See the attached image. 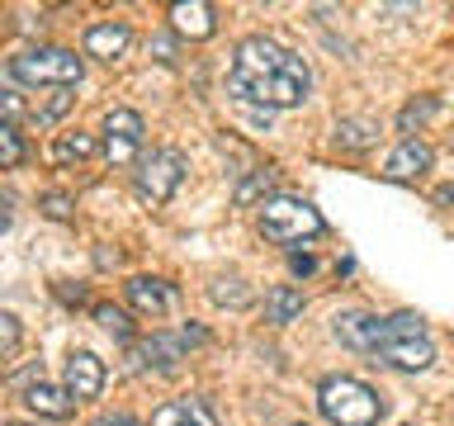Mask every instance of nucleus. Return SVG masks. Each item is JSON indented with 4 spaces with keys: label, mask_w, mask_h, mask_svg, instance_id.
I'll list each match as a JSON object with an SVG mask.
<instances>
[{
    "label": "nucleus",
    "mask_w": 454,
    "mask_h": 426,
    "mask_svg": "<svg viewBox=\"0 0 454 426\" xmlns=\"http://www.w3.org/2000/svg\"><path fill=\"white\" fill-rule=\"evenodd\" d=\"M312 91V71L303 57L279 48L275 38H241L232 52V95L270 109H298Z\"/></svg>",
    "instance_id": "f257e3e1"
},
{
    "label": "nucleus",
    "mask_w": 454,
    "mask_h": 426,
    "mask_svg": "<svg viewBox=\"0 0 454 426\" xmlns=\"http://www.w3.org/2000/svg\"><path fill=\"white\" fill-rule=\"evenodd\" d=\"M317 403H322V417L332 426H374L379 412H383L379 393L369 389V383H360V379H346V375L326 379Z\"/></svg>",
    "instance_id": "f03ea898"
},
{
    "label": "nucleus",
    "mask_w": 454,
    "mask_h": 426,
    "mask_svg": "<svg viewBox=\"0 0 454 426\" xmlns=\"http://www.w3.org/2000/svg\"><path fill=\"white\" fill-rule=\"evenodd\" d=\"M14 81L24 85H48V91H71L81 76H85V62L67 48H24L20 57L10 62Z\"/></svg>",
    "instance_id": "7ed1b4c3"
},
{
    "label": "nucleus",
    "mask_w": 454,
    "mask_h": 426,
    "mask_svg": "<svg viewBox=\"0 0 454 426\" xmlns=\"http://www.w3.org/2000/svg\"><path fill=\"white\" fill-rule=\"evenodd\" d=\"M322 213L308 204V199H294V194H279V199H265L261 204V233L265 241L275 247H294L303 237H317L322 233Z\"/></svg>",
    "instance_id": "20e7f679"
},
{
    "label": "nucleus",
    "mask_w": 454,
    "mask_h": 426,
    "mask_svg": "<svg viewBox=\"0 0 454 426\" xmlns=\"http://www.w3.org/2000/svg\"><path fill=\"white\" fill-rule=\"evenodd\" d=\"M431 360H435V346L421 332V318H411V312L388 318V341L379 346V365L403 369V375H421V369H431Z\"/></svg>",
    "instance_id": "39448f33"
},
{
    "label": "nucleus",
    "mask_w": 454,
    "mask_h": 426,
    "mask_svg": "<svg viewBox=\"0 0 454 426\" xmlns=\"http://www.w3.org/2000/svg\"><path fill=\"white\" fill-rule=\"evenodd\" d=\"M180 180H184V156L176 147H161V152H152L147 162L137 166V176H133V190L142 204H152V209H161L176 199L180 190Z\"/></svg>",
    "instance_id": "423d86ee"
},
{
    "label": "nucleus",
    "mask_w": 454,
    "mask_h": 426,
    "mask_svg": "<svg viewBox=\"0 0 454 426\" xmlns=\"http://www.w3.org/2000/svg\"><path fill=\"white\" fill-rule=\"evenodd\" d=\"M142 152V114L137 109H109L105 119V156L114 166H128Z\"/></svg>",
    "instance_id": "0eeeda50"
},
{
    "label": "nucleus",
    "mask_w": 454,
    "mask_h": 426,
    "mask_svg": "<svg viewBox=\"0 0 454 426\" xmlns=\"http://www.w3.org/2000/svg\"><path fill=\"white\" fill-rule=\"evenodd\" d=\"M336 336H340V346H350L360 355H379V346L388 341V318H374V312H340Z\"/></svg>",
    "instance_id": "6e6552de"
},
{
    "label": "nucleus",
    "mask_w": 454,
    "mask_h": 426,
    "mask_svg": "<svg viewBox=\"0 0 454 426\" xmlns=\"http://www.w3.org/2000/svg\"><path fill=\"white\" fill-rule=\"evenodd\" d=\"M99 389H105V365H99V355L95 351H71V360H67L71 403H90V398H99Z\"/></svg>",
    "instance_id": "1a4fd4ad"
},
{
    "label": "nucleus",
    "mask_w": 454,
    "mask_h": 426,
    "mask_svg": "<svg viewBox=\"0 0 454 426\" xmlns=\"http://www.w3.org/2000/svg\"><path fill=\"white\" fill-rule=\"evenodd\" d=\"M133 43V28L123 20H99L85 28V57H99V62H119Z\"/></svg>",
    "instance_id": "9d476101"
},
{
    "label": "nucleus",
    "mask_w": 454,
    "mask_h": 426,
    "mask_svg": "<svg viewBox=\"0 0 454 426\" xmlns=\"http://www.w3.org/2000/svg\"><path fill=\"white\" fill-rule=\"evenodd\" d=\"M180 360H184V341L166 336V332H156V336H147V341L133 346V365L137 369H176Z\"/></svg>",
    "instance_id": "9b49d317"
},
{
    "label": "nucleus",
    "mask_w": 454,
    "mask_h": 426,
    "mask_svg": "<svg viewBox=\"0 0 454 426\" xmlns=\"http://www.w3.org/2000/svg\"><path fill=\"white\" fill-rule=\"evenodd\" d=\"M152 426H218L204 398H170L152 412Z\"/></svg>",
    "instance_id": "f8f14e48"
},
{
    "label": "nucleus",
    "mask_w": 454,
    "mask_h": 426,
    "mask_svg": "<svg viewBox=\"0 0 454 426\" xmlns=\"http://www.w3.org/2000/svg\"><path fill=\"white\" fill-rule=\"evenodd\" d=\"M431 170V147L417 138H407V142H397V152L388 156V166H383V176L388 180H417Z\"/></svg>",
    "instance_id": "ddd939ff"
},
{
    "label": "nucleus",
    "mask_w": 454,
    "mask_h": 426,
    "mask_svg": "<svg viewBox=\"0 0 454 426\" xmlns=\"http://www.w3.org/2000/svg\"><path fill=\"white\" fill-rule=\"evenodd\" d=\"M128 304H133V312H142V318H161V312L170 308V284L152 280V275H137L128 280Z\"/></svg>",
    "instance_id": "4468645a"
},
{
    "label": "nucleus",
    "mask_w": 454,
    "mask_h": 426,
    "mask_svg": "<svg viewBox=\"0 0 454 426\" xmlns=\"http://www.w3.org/2000/svg\"><path fill=\"white\" fill-rule=\"evenodd\" d=\"M170 24H176V34H184V38H208L213 28H218L213 5H204V0H176V5H170Z\"/></svg>",
    "instance_id": "2eb2a0df"
},
{
    "label": "nucleus",
    "mask_w": 454,
    "mask_h": 426,
    "mask_svg": "<svg viewBox=\"0 0 454 426\" xmlns=\"http://www.w3.org/2000/svg\"><path fill=\"white\" fill-rule=\"evenodd\" d=\"M24 403L34 407L38 417H48V422H62L67 412L76 407V403H71V393H67V389H57V383H43V379H38V383H28Z\"/></svg>",
    "instance_id": "dca6fc26"
},
{
    "label": "nucleus",
    "mask_w": 454,
    "mask_h": 426,
    "mask_svg": "<svg viewBox=\"0 0 454 426\" xmlns=\"http://www.w3.org/2000/svg\"><path fill=\"white\" fill-rule=\"evenodd\" d=\"M298 312H303V294L289 289V284H279V289H270V294H265V322L284 327V322H294Z\"/></svg>",
    "instance_id": "f3484780"
},
{
    "label": "nucleus",
    "mask_w": 454,
    "mask_h": 426,
    "mask_svg": "<svg viewBox=\"0 0 454 426\" xmlns=\"http://www.w3.org/2000/svg\"><path fill=\"white\" fill-rule=\"evenodd\" d=\"M90 156H95V138H90V133H81V128H76V133H62V138L52 142V162H57V166L90 162Z\"/></svg>",
    "instance_id": "a211bd4d"
},
{
    "label": "nucleus",
    "mask_w": 454,
    "mask_h": 426,
    "mask_svg": "<svg viewBox=\"0 0 454 426\" xmlns=\"http://www.w3.org/2000/svg\"><path fill=\"white\" fill-rule=\"evenodd\" d=\"M379 133H374V123H364V119H346L336 128V147H346V152H364V147H374Z\"/></svg>",
    "instance_id": "6ab92c4d"
},
{
    "label": "nucleus",
    "mask_w": 454,
    "mask_h": 426,
    "mask_svg": "<svg viewBox=\"0 0 454 426\" xmlns=\"http://www.w3.org/2000/svg\"><path fill=\"white\" fill-rule=\"evenodd\" d=\"M24 156H28V147H24V138L14 133V123H0V170L24 166Z\"/></svg>",
    "instance_id": "aec40b11"
},
{
    "label": "nucleus",
    "mask_w": 454,
    "mask_h": 426,
    "mask_svg": "<svg viewBox=\"0 0 454 426\" xmlns=\"http://www.w3.org/2000/svg\"><path fill=\"white\" fill-rule=\"evenodd\" d=\"M95 322L105 327V332H114L119 341H133V322H128V312H123V308H114V304H95Z\"/></svg>",
    "instance_id": "412c9836"
},
{
    "label": "nucleus",
    "mask_w": 454,
    "mask_h": 426,
    "mask_svg": "<svg viewBox=\"0 0 454 426\" xmlns=\"http://www.w3.org/2000/svg\"><path fill=\"white\" fill-rule=\"evenodd\" d=\"M270 190H275V170H270V166L265 170H251V176L237 185V204H255V199L270 194Z\"/></svg>",
    "instance_id": "4be33fe9"
},
{
    "label": "nucleus",
    "mask_w": 454,
    "mask_h": 426,
    "mask_svg": "<svg viewBox=\"0 0 454 426\" xmlns=\"http://www.w3.org/2000/svg\"><path fill=\"white\" fill-rule=\"evenodd\" d=\"M71 99H76L71 91H48V99H43V105L34 109V119H38V123H57V119H62V114L71 109Z\"/></svg>",
    "instance_id": "5701e85b"
},
{
    "label": "nucleus",
    "mask_w": 454,
    "mask_h": 426,
    "mask_svg": "<svg viewBox=\"0 0 454 426\" xmlns=\"http://www.w3.org/2000/svg\"><path fill=\"white\" fill-rule=\"evenodd\" d=\"M213 304H232V308H247L251 294L241 289V280H218L213 284Z\"/></svg>",
    "instance_id": "b1692460"
},
{
    "label": "nucleus",
    "mask_w": 454,
    "mask_h": 426,
    "mask_svg": "<svg viewBox=\"0 0 454 426\" xmlns=\"http://www.w3.org/2000/svg\"><path fill=\"white\" fill-rule=\"evenodd\" d=\"M38 209L48 213V218H57V223H67L71 213H76V204H71V194H57V190H48L38 199Z\"/></svg>",
    "instance_id": "393cba45"
},
{
    "label": "nucleus",
    "mask_w": 454,
    "mask_h": 426,
    "mask_svg": "<svg viewBox=\"0 0 454 426\" xmlns=\"http://www.w3.org/2000/svg\"><path fill=\"white\" fill-rule=\"evenodd\" d=\"M14 346H20V318H14V312H0V360H10Z\"/></svg>",
    "instance_id": "a878e982"
},
{
    "label": "nucleus",
    "mask_w": 454,
    "mask_h": 426,
    "mask_svg": "<svg viewBox=\"0 0 454 426\" xmlns=\"http://www.w3.org/2000/svg\"><path fill=\"white\" fill-rule=\"evenodd\" d=\"M28 114V105L14 91H5V85H0V123H14V119H24Z\"/></svg>",
    "instance_id": "bb28decb"
},
{
    "label": "nucleus",
    "mask_w": 454,
    "mask_h": 426,
    "mask_svg": "<svg viewBox=\"0 0 454 426\" xmlns=\"http://www.w3.org/2000/svg\"><path fill=\"white\" fill-rule=\"evenodd\" d=\"M440 105H435V99L431 95H426V99H417V105H407L403 114H397V123H403V128H411V123H421V119H431V114H435Z\"/></svg>",
    "instance_id": "cd10ccee"
},
{
    "label": "nucleus",
    "mask_w": 454,
    "mask_h": 426,
    "mask_svg": "<svg viewBox=\"0 0 454 426\" xmlns=\"http://www.w3.org/2000/svg\"><path fill=\"white\" fill-rule=\"evenodd\" d=\"M289 270H294V275H312V270H317V261H312V256H303V251H294V256H289Z\"/></svg>",
    "instance_id": "c85d7f7f"
},
{
    "label": "nucleus",
    "mask_w": 454,
    "mask_h": 426,
    "mask_svg": "<svg viewBox=\"0 0 454 426\" xmlns=\"http://www.w3.org/2000/svg\"><path fill=\"white\" fill-rule=\"evenodd\" d=\"M152 48H156V57H161V62H176V48H170V38H156Z\"/></svg>",
    "instance_id": "c756f323"
},
{
    "label": "nucleus",
    "mask_w": 454,
    "mask_h": 426,
    "mask_svg": "<svg viewBox=\"0 0 454 426\" xmlns=\"http://www.w3.org/2000/svg\"><path fill=\"white\" fill-rule=\"evenodd\" d=\"M57 298H62V304H85V294L81 289H67V284H57Z\"/></svg>",
    "instance_id": "7c9ffc66"
},
{
    "label": "nucleus",
    "mask_w": 454,
    "mask_h": 426,
    "mask_svg": "<svg viewBox=\"0 0 454 426\" xmlns=\"http://www.w3.org/2000/svg\"><path fill=\"white\" fill-rule=\"evenodd\" d=\"M95 426H142V422H133V417H99Z\"/></svg>",
    "instance_id": "2f4dec72"
},
{
    "label": "nucleus",
    "mask_w": 454,
    "mask_h": 426,
    "mask_svg": "<svg viewBox=\"0 0 454 426\" xmlns=\"http://www.w3.org/2000/svg\"><path fill=\"white\" fill-rule=\"evenodd\" d=\"M5 227H10V204L0 199V233H5Z\"/></svg>",
    "instance_id": "473e14b6"
},
{
    "label": "nucleus",
    "mask_w": 454,
    "mask_h": 426,
    "mask_svg": "<svg viewBox=\"0 0 454 426\" xmlns=\"http://www.w3.org/2000/svg\"><path fill=\"white\" fill-rule=\"evenodd\" d=\"M34 426H52V422H34Z\"/></svg>",
    "instance_id": "72a5a7b5"
},
{
    "label": "nucleus",
    "mask_w": 454,
    "mask_h": 426,
    "mask_svg": "<svg viewBox=\"0 0 454 426\" xmlns=\"http://www.w3.org/2000/svg\"><path fill=\"white\" fill-rule=\"evenodd\" d=\"M298 426H308V422H298Z\"/></svg>",
    "instance_id": "f704fd0d"
}]
</instances>
